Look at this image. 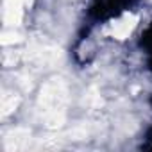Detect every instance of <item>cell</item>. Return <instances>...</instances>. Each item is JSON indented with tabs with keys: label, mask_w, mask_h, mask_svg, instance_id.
<instances>
[{
	"label": "cell",
	"mask_w": 152,
	"mask_h": 152,
	"mask_svg": "<svg viewBox=\"0 0 152 152\" xmlns=\"http://www.w3.org/2000/svg\"><path fill=\"white\" fill-rule=\"evenodd\" d=\"M136 23H138V16L132 15V13H125L120 20H116V22L113 23V29H111L113 38H116V39H125V38L134 31Z\"/></svg>",
	"instance_id": "obj_5"
},
{
	"label": "cell",
	"mask_w": 152,
	"mask_h": 152,
	"mask_svg": "<svg viewBox=\"0 0 152 152\" xmlns=\"http://www.w3.org/2000/svg\"><path fill=\"white\" fill-rule=\"evenodd\" d=\"M27 61L39 64V66H52L61 59V50L54 48V47H47V45H32L27 54H25Z\"/></svg>",
	"instance_id": "obj_2"
},
{
	"label": "cell",
	"mask_w": 152,
	"mask_h": 152,
	"mask_svg": "<svg viewBox=\"0 0 152 152\" xmlns=\"http://www.w3.org/2000/svg\"><path fill=\"white\" fill-rule=\"evenodd\" d=\"M66 104H68V88L61 77H52L41 88L38 97V106L43 113L45 124L48 129H59L66 120Z\"/></svg>",
	"instance_id": "obj_1"
},
{
	"label": "cell",
	"mask_w": 152,
	"mask_h": 152,
	"mask_svg": "<svg viewBox=\"0 0 152 152\" xmlns=\"http://www.w3.org/2000/svg\"><path fill=\"white\" fill-rule=\"evenodd\" d=\"M25 0H4V23L9 27H18L23 18Z\"/></svg>",
	"instance_id": "obj_4"
},
{
	"label": "cell",
	"mask_w": 152,
	"mask_h": 152,
	"mask_svg": "<svg viewBox=\"0 0 152 152\" xmlns=\"http://www.w3.org/2000/svg\"><path fill=\"white\" fill-rule=\"evenodd\" d=\"M29 140H31V131L29 129H23V127H16L13 131H9L4 138V148L7 152H13V150H22L29 145Z\"/></svg>",
	"instance_id": "obj_3"
},
{
	"label": "cell",
	"mask_w": 152,
	"mask_h": 152,
	"mask_svg": "<svg viewBox=\"0 0 152 152\" xmlns=\"http://www.w3.org/2000/svg\"><path fill=\"white\" fill-rule=\"evenodd\" d=\"M18 104H20V99L18 97H15V95H4V99H2V106H0V109H2V118H6V116H9L16 107H18Z\"/></svg>",
	"instance_id": "obj_6"
},
{
	"label": "cell",
	"mask_w": 152,
	"mask_h": 152,
	"mask_svg": "<svg viewBox=\"0 0 152 152\" xmlns=\"http://www.w3.org/2000/svg\"><path fill=\"white\" fill-rule=\"evenodd\" d=\"M20 39H22V36L16 34V32H4L2 38H0V43H2L4 47H7V45H15V43H18Z\"/></svg>",
	"instance_id": "obj_7"
}]
</instances>
